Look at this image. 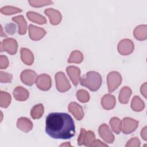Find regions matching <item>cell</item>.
Instances as JSON below:
<instances>
[{"label":"cell","instance_id":"cell-38","mask_svg":"<svg viewBox=\"0 0 147 147\" xmlns=\"http://www.w3.org/2000/svg\"><path fill=\"white\" fill-rule=\"evenodd\" d=\"M146 126H145L141 131V136L142 138V139L145 141L147 140V138H146Z\"/></svg>","mask_w":147,"mask_h":147},{"label":"cell","instance_id":"cell-22","mask_svg":"<svg viewBox=\"0 0 147 147\" xmlns=\"http://www.w3.org/2000/svg\"><path fill=\"white\" fill-rule=\"evenodd\" d=\"M132 91L131 88L127 86H125L121 88L119 94L118 99L121 103L127 104L129 102Z\"/></svg>","mask_w":147,"mask_h":147},{"label":"cell","instance_id":"cell-32","mask_svg":"<svg viewBox=\"0 0 147 147\" xmlns=\"http://www.w3.org/2000/svg\"><path fill=\"white\" fill-rule=\"evenodd\" d=\"M13 75L6 72L0 71V82L2 83H10L11 82Z\"/></svg>","mask_w":147,"mask_h":147},{"label":"cell","instance_id":"cell-19","mask_svg":"<svg viewBox=\"0 0 147 147\" xmlns=\"http://www.w3.org/2000/svg\"><path fill=\"white\" fill-rule=\"evenodd\" d=\"M13 95L17 100L23 102L29 98V93L25 88L21 86H17L13 90Z\"/></svg>","mask_w":147,"mask_h":147},{"label":"cell","instance_id":"cell-7","mask_svg":"<svg viewBox=\"0 0 147 147\" xmlns=\"http://www.w3.org/2000/svg\"><path fill=\"white\" fill-rule=\"evenodd\" d=\"M134 49L133 42L129 38H124L121 40L117 46L118 52L122 55H129L131 54Z\"/></svg>","mask_w":147,"mask_h":147},{"label":"cell","instance_id":"cell-18","mask_svg":"<svg viewBox=\"0 0 147 147\" xmlns=\"http://www.w3.org/2000/svg\"><path fill=\"white\" fill-rule=\"evenodd\" d=\"M21 59L22 61L28 65H31L34 62V55L32 51L26 48L20 49Z\"/></svg>","mask_w":147,"mask_h":147},{"label":"cell","instance_id":"cell-40","mask_svg":"<svg viewBox=\"0 0 147 147\" xmlns=\"http://www.w3.org/2000/svg\"><path fill=\"white\" fill-rule=\"evenodd\" d=\"M71 146V145H70V144L68 142H66L65 143L62 144L61 145H60V146Z\"/></svg>","mask_w":147,"mask_h":147},{"label":"cell","instance_id":"cell-2","mask_svg":"<svg viewBox=\"0 0 147 147\" xmlns=\"http://www.w3.org/2000/svg\"><path fill=\"white\" fill-rule=\"evenodd\" d=\"M102 76L96 71L87 72L85 75L80 79V83L82 86L86 87L91 91L98 90L102 85Z\"/></svg>","mask_w":147,"mask_h":147},{"label":"cell","instance_id":"cell-13","mask_svg":"<svg viewBox=\"0 0 147 147\" xmlns=\"http://www.w3.org/2000/svg\"><path fill=\"white\" fill-rule=\"evenodd\" d=\"M44 13L49 19L50 23L53 25L59 24L62 19V16L59 10L53 8H48L44 10Z\"/></svg>","mask_w":147,"mask_h":147},{"label":"cell","instance_id":"cell-1","mask_svg":"<svg viewBox=\"0 0 147 147\" xmlns=\"http://www.w3.org/2000/svg\"><path fill=\"white\" fill-rule=\"evenodd\" d=\"M45 132L54 139H69L76 132L74 119L65 113H49L45 119Z\"/></svg>","mask_w":147,"mask_h":147},{"label":"cell","instance_id":"cell-35","mask_svg":"<svg viewBox=\"0 0 147 147\" xmlns=\"http://www.w3.org/2000/svg\"><path fill=\"white\" fill-rule=\"evenodd\" d=\"M9 64V61L8 58L5 55L0 56V69H6Z\"/></svg>","mask_w":147,"mask_h":147},{"label":"cell","instance_id":"cell-29","mask_svg":"<svg viewBox=\"0 0 147 147\" xmlns=\"http://www.w3.org/2000/svg\"><path fill=\"white\" fill-rule=\"evenodd\" d=\"M1 13L4 15H11L13 14H16V13H21L22 10V9L14 7V6H3L0 9Z\"/></svg>","mask_w":147,"mask_h":147},{"label":"cell","instance_id":"cell-15","mask_svg":"<svg viewBox=\"0 0 147 147\" xmlns=\"http://www.w3.org/2000/svg\"><path fill=\"white\" fill-rule=\"evenodd\" d=\"M66 72L71 80L73 84L76 86L80 79V70L79 68L75 66H68L66 68Z\"/></svg>","mask_w":147,"mask_h":147},{"label":"cell","instance_id":"cell-30","mask_svg":"<svg viewBox=\"0 0 147 147\" xmlns=\"http://www.w3.org/2000/svg\"><path fill=\"white\" fill-rule=\"evenodd\" d=\"M76 98L79 101L82 103H86L88 102L90 100V96L89 93L84 90H79L76 92Z\"/></svg>","mask_w":147,"mask_h":147},{"label":"cell","instance_id":"cell-10","mask_svg":"<svg viewBox=\"0 0 147 147\" xmlns=\"http://www.w3.org/2000/svg\"><path fill=\"white\" fill-rule=\"evenodd\" d=\"M99 136L107 144H112L114 141V136L110 130L109 126L107 124H102L98 129Z\"/></svg>","mask_w":147,"mask_h":147},{"label":"cell","instance_id":"cell-21","mask_svg":"<svg viewBox=\"0 0 147 147\" xmlns=\"http://www.w3.org/2000/svg\"><path fill=\"white\" fill-rule=\"evenodd\" d=\"M12 21L16 22L18 25V33L20 35H24L27 31V22L22 15L14 17L11 18Z\"/></svg>","mask_w":147,"mask_h":147},{"label":"cell","instance_id":"cell-24","mask_svg":"<svg viewBox=\"0 0 147 147\" xmlns=\"http://www.w3.org/2000/svg\"><path fill=\"white\" fill-rule=\"evenodd\" d=\"M131 108L134 111L140 112L145 108V103L138 96L136 95L131 100Z\"/></svg>","mask_w":147,"mask_h":147},{"label":"cell","instance_id":"cell-26","mask_svg":"<svg viewBox=\"0 0 147 147\" xmlns=\"http://www.w3.org/2000/svg\"><path fill=\"white\" fill-rule=\"evenodd\" d=\"M83 60V53L79 51L75 50L71 52L70 56L68 59V63L79 64V63H81Z\"/></svg>","mask_w":147,"mask_h":147},{"label":"cell","instance_id":"cell-28","mask_svg":"<svg viewBox=\"0 0 147 147\" xmlns=\"http://www.w3.org/2000/svg\"><path fill=\"white\" fill-rule=\"evenodd\" d=\"M11 97L7 92L1 91L0 92V106L3 108H7L11 103Z\"/></svg>","mask_w":147,"mask_h":147},{"label":"cell","instance_id":"cell-20","mask_svg":"<svg viewBox=\"0 0 147 147\" xmlns=\"http://www.w3.org/2000/svg\"><path fill=\"white\" fill-rule=\"evenodd\" d=\"M133 35L136 39L139 41H144L147 38L146 25H140L135 28L133 30Z\"/></svg>","mask_w":147,"mask_h":147},{"label":"cell","instance_id":"cell-14","mask_svg":"<svg viewBox=\"0 0 147 147\" xmlns=\"http://www.w3.org/2000/svg\"><path fill=\"white\" fill-rule=\"evenodd\" d=\"M68 111L72 114L76 119L80 121L84 117V113L83 107L76 102H71L68 105Z\"/></svg>","mask_w":147,"mask_h":147},{"label":"cell","instance_id":"cell-3","mask_svg":"<svg viewBox=\"0 0 147 147\" xmlns=\"http://www.w3.org/2000/svg\"><path fill=\"white\" fill-rule=\"evenodd\" d=\"M108 91L109 93L115 91L122 83V76L117 71H111L107 76Z\"/></svg>","mask_w":147,"mask_h":147},{"label":"cell","instance_id":"cell-23","mask_svg":"<svg viewBox=\"0 0 147 147\" xmlns=\"http://www.w3.org/2000/svg\"><path fill=\"white\" fill-rule=\"evenodd\" d=\"M26 16L29 20L30 21L40 24L42 25L47 23L46 18L42 15L34 12V11H28L26 13Z\"/></svg>","mask_w":147,"mask_h":147},{"label":"cell","instance_id":"cell-37","mask_svg":"<svg viewBox=\"0 0 147 147\" xmlns=\"http://www.w3.org/2000/svg\"><path fill=\"white\" fill-rule=\"evenodd\" d=\"M140 91L141 94L146 98V82H145L140 88Z\"/></svg>","mask_w":147,"mask_h":147},{"label":"cell","instance_id":"cell-39","mask_svg":"<svg viewBox=\"0 0 147 147\" xmlns=\"http://www.w3.org/2000/svg\"><path fill=\"white\" fill-rule=\"evenodd\" d=\"M1 37H7V36L5 33H3V29H2V25H1Z\"/></svg>","mask_w":147,"mask_h":147},{"label":"cell","instance_id":"cell-36","mask_svg":"<svg viewBox=\"0 0 147 147\" xmlns=\"http://www.w3.org/2000/svg\"><path fill=\"white\" fill-rule=\"evenodd\" d=\"M91 146H108V145L99 140H95L92 144Z\"/></svg>","mask_w":147,"mask_h":147},{"label":"cell","instance_id":"cell-17","mask_svg":"<svg viewBox=\"0 0 147 147\" xmlns=\"http://www.w3.org/2000/svg\"><path fill=\"white\" fill-rule=\"evenodd\" d=\"M115 96L109 94L104 95L101 99V105L103 108L107 110L113 109L115 107Z\"/></svg>","mask_w":147,"mask_h":147},{"label":"cell","instance_id":"cell-33","mask_svg":"<svg viewBox=\"0 0 147 147\" xmlns=\"http://www.w3.org/2000/svg\"><path fill=\"white\" fill-rule=\"evenodd\" d=\"M141 145V142L138 137H133L130 140H129L127 144H126V147H130V146H135V147H140Z\"/></svg>","mask_w":147,"mask_h":147},{"label":"cell","instance_id":"cell-6","mask_svg":"<svg viewBox=\"0 0 147 147\" xmlns=\"http://www.w3.org/2000/svg\"><path fill=\"white\" fill-rule=\"evenodd\" d=\"M18 43L13 38H6L1 42V52H7L11 55H15L17 52Z\"/></svg>","mask_w":147,"mask_h":147},{"label":"cell","instance_id":"cell-12","mask_svg":"<svg viewBox=\"0 0 147 147\" xmlns=\"http://www.w3.org/2000/svg\"><path fill=\"white\" fill-rule=\"evenodd\" d=\"M29 36L31 40L38 41L42 38L46 34V31L42 28L30 24L29 26Z\"/></svg>","mask_w":147,"mask_h":147},{"label":"cell","instance_id":"cell-8","mask_svg":"<svg viewBox=\"0 0 147 147\" xmlns=\"http://www.w3.org/2000/svg\"><path fill=\"white\" fill-rule=\"evenodd\" d=\"M139 122L130 117H125L122 121V131L125 134H128L134 131L138 126Z\"/></svg>","mask_w":147,"mask_h":147},{"label":"cell","instance_id":"cell-16","mask_svg":"<svg viewBox=\"0 0 147 147\" xmlns=\"http://www.w3.org/2000/svg\"><path fill=\"white\" fill-rule=\"evenodd\" d=\"M17 127L20 130L28 133L33 129V123L26 117H20L17 119Z\"/></svg>","mask_w":147,"mask_h":147},{"label":"cell","instance_id":"cell-25","mask_svg":"<svg viewBox=\"0 0 147 147\" xmlns=\"http://www.w3.org/2000/svg\"><path fill=\"white\" fill-rule=\"evenodd\" d=\"M44 113V107L42 104L39 103L34 105L31 109L30 115L34 119L40 118Z\"/></svg>","mask_w":147,"mask_h":147},{"label":"cell","instance_id":"cell-31","mask_svg":"<svg viewBox=\"0 0 147 147\" xmlns=\"http://www.w3.org/2000/svg\"><path fill=\"white\" fill-rule=\"evenodd\" d=\"M28 2L30 6L34 7H40L46 5H52L53 3V2L52 1L49 0H29Z\"/></svg>","mask_w":147,"mask_h":147},{"label":"cell","instance_id":"cell-11","mask_svg":"<svg viewBox=\"0 0 147 147\" xmlns=\"http://www.w3.org/2000/svg\"><path fill=\"white\" fill-rule=\"evenodd\" d=\"M37 74L33 70L25 69L22 71L20 75L21 80L25 84L31 86L36 82Z\"/></svg>","mask_w":147,"mask_h":147},{"label":"cell","instance_id":"cell-9","mask_svg":"<svg viewBox=\"0 0 147 147\" xmlns=\"http://www.w3.org/2000/svg\"><path fill=\"white\" fill-rule=\"evenodd\" d=\"M37 87L42 91H48L52 86V80L50 76L46 74L38 75L35 82Z\"/></svg>","mask_w":147,"mask_h":147},{"label":"cell","instance_id":"cell-5","mask_svg":"<svg viewBox=\"0 0 147 147\" xmlns=\"http://www.w3.org/2000/svg\"><path fill=\"white\" fill-rule=\"evenodd\" d=\"M95 140V135L91 130L86 131L85 129L81 128L80 134L78 138V145H84L86 146H91L92 144Z\"/></svg>","mask_w":147,"mask_h":147},{"label":"cell","instance_id":"cell-34","mask_svg":"<svg viewBox=\"0 0 147 147\" xmlns=\"http://www.w3.org/2000/svg\"><path fill=\"white\" fill-rule=\"evenodd\" d=\"M16 29H17L16 25L14 23L7 24L5 25V27L6 32L10 35H13L16 33Z\"/></svg>","mask_w":147,"mask_h":147},{"label":"cell","instance_id":"cell-4","mask_svg":"<svg viewBox=\"0 0 147 147\" xmlns=\"http://www.w3.org/2000/svg\"><path fill=\"white\" fill-rule=\"evenodd\" d=\"M56 81V86L58 91L60 92H65L69 90L71 86L63 72H57L55 76Z\"/></svg>","mask_w":147,"mask_h":147},{"label":"cell","instance_id":"cell-27","mask_svg":"<svg viewBox=\"0 0 147 147\" xmlns=\"http://www.w3.org/2000/svg\"><path fill=\"white\" fill-rule=\"evenodd\" d=\"M109 125L113 131L118 134L122 129V121L118 117H113L109 121Z\"/></svg>","mask_w":147,"mask_h":147}]
</instances>
